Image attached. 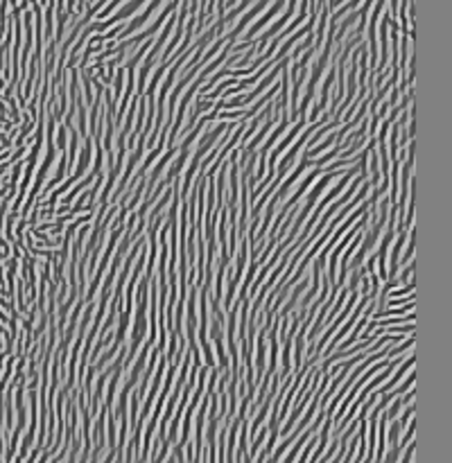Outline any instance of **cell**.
Listing matches in <instances>:
<instances>
[{
    "label": "cell",
    "instance_id": "cell-1",
    "mask_svg": "<svg viewBox=\"0 0 452 463\" xmlns=\"http://www.w3.org/2000/svg\"><path fill=\"white\" fill-rule=\"evenodd\" d=\"M66 145H68L66 124H61V127H59V134H57V149H59V151H66Z\"/></svg>",
    "mask_w": 452,
    "mask_h": 463
}]
</instances>
